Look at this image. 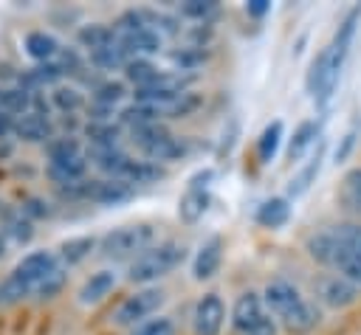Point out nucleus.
<instances>
[{"label":"nucleus","mask_w":361,"mask_h":335,"mask_svg":"<svg viewBox=\"0 0 361 335\" xmlns=\"http://www.w3.org/2000/svg\"><path fill=\"white\" fill-rule=\"evenodd\" d=\"M183 259H186V245L183 242H175V239L158 242V245L147 248L141 256H135L130 262L127 282H133V284H152V282L164 279L166 273H172Z\"/></svg>","instance_id":"obj_1"},{"label":"nucleus","mask_w":361,"mask_h":335,"mask_svg":"<svg viewBox=\"0 0 361 335\" xmlns=\"http://www.w3.org/2000/svg\"><path fill=\"white\" fill-rule=\"evenodd\" d=\"M344 59H347V51L330 42L310 62V70H307V93L316 99V104H327L330 101V96H333L336 84H338Z\"/></svg>","instance_id":"obj_2"},{"label":"nucleus","mask_w":361,"mask_h":335,"mask_svg":"<svg viewBox=\"0 0 361 335\" xmlns=\"http://www.w3.org/2000/svg\"><path fill=\"white\" fill-rule=\"evenodd\" d=\"M152 242H155V228L147 222H138V225H121L104 234L99 242V251L113 262H124V259L141 256L147 248H152Z\"/></svg>","instance_id":"obj_3"},{"label":"nucleus","mask_w":361,"mask_h":335,"mask_svg":"<svg viewBox=\"0 0 361 335\" xmlns=\"http://www.w3.org/2000/svg\"><path fill=\"white\" fill-rule=\"evenodd\" d=\"M164 298H166V293L161 287H141V290H135L133 296H127L116 307L113 324H118V327H138L164 304Z\"/></svg>","instance_id":"obj_4"},{"label":"nucleus","mask_w":361,"mask_h":335,"mask_svg":"<svg viewBox=\"0 0 361 335\" xmlns=\"http://www.w3.org/2000/svg\"><path fill=\"white\" fill-rule=\"evenodd\" d=\"M189 84V76L178 73V70H166V73H158L149 84L138 87L135 90V101L141 104H152V107H166L172 99H178Z\"/></svg>","instance_id":"obj_5"},{"label":"nucleus","mask_w":361,"mask_h":335,"mask_svg":"<svg viewBox=\"0 0 361 335\" xmlns=\"http://www.w3.org/2000/svg\"><path fill=\"white\" fill-rule=\"evenodd\" d=\"M313 293H316V298H319L322 304H327V307H333V310H344V307H350V304L358 301L361 287H355L353 282H347V279L338 276V273H327V276H319V279H316Z\"/></svg>","instance_id":"obj_6"},{"label":"nucleus","mask_w":361,"mask_h":335,"mask_svg":"<svg viewBox=\"0 0 361 335\" xmlns=\"http://www.w3.org/2000/svg\"><path fill=\"white\" fill-rule=\"evenodd\" d=\"M56 270H59V256L54 251H31V253H25L17 262V267H14L11 276H17L20 282H25L31 290H37Z\"/></svg>","instance_id":"obj_7"},{"label":"nucleus","mask_w":361,"mask_h":335,"mask_svg":"<svg viewBox=\"0 0 361 335\" xmlns=\"http://www.w3.org/2000/svg\"><path fill=\"white\" fill-rule=\"evenodd\" d=\"M226 321V304L217 293H203L192 312V329L195 335H220Z\"/></svg>","instance_id":"obj_8"},{"label":"nucleus","mask_w":361,"mask_h":335,"mask_svg":"<svg viewBox=\"0 0 361 335\" xmlns=\"http://www.w3.org/2000/svg\"><path fill=\"white\" fill-rule=\"evenodd\" d=\"M262 318H265V304H262V296L254 290L243 293L231 307V327L237 335H248Z\"/></svg>","instance_id":"obj_9"},{"label":"nucleus","mask_w":361,"mask_h":335,"mask_svg":"<svg viewBox=\"0 0 361 335\" xmlns=\"http://www.w3.org/2000/svg\"><path fill=\"white\" fill-rule=\"evenodd\" d=\"M305 301V296L299 293V287L296 284H290V282H285V279H274V282H268V287H265V293H262V304L276 315V318H282L285 312H290L296 304H302Z\"/></svg>","instance_id":"obj_10"},{"label":"nucleus","mask_w":361,"mask_h":335,"mask_svg":"<svg viewBox=\"0 0 361 335\" xmlns=\"http://www.w3.org/2000/svg\"><path fill=\"white\" fill-rule=\"evenodd\" d=\"M87 160L107 177H121V172L133 160V155L121 144L118 146H87Z\"/></svg>","instance_id":"obj_11"},{"label":"nucleus","mask_w":361,"mask_h":335,"mask_svg":"<svg viewBox=\"0 0 361 335\" xmlns=\"http://www.w3.org/2000/svg\"><path fill=\"white\" fill-rule=\"evenodd\" d=\"M14 135L28 141V144H48L54 138V124L48 115L25 113V115L14 118Z\"/></svg>","instance_id":"obj_12"},{"label":"nucleus","mask_w":361,"mask_h":335,"mask_svg":"<svg viewBox=\"0 0 361 335\" xmlns=\"http://www.w3.org/2000/svg\"><path fill=\"white\" fill-rule=\"evenodd\" d=\"M282 327L290 332V335H307L310 329H316L319 327V321H322V310L316 307V301H302V304H296L290 312H285L282 318Z\"/></svg>","instance_id":"obj_13"},{"label":"nucleus","mask_w":361,"mask_h":335,"mask_svg":"<svg viewBox=\"0 0 361 335\" xmlns=\"http://www.w3.org/2000/svg\"><path fill=\"white\" fill-rule=\"evenodd\" d=\"M220 262H223V239H220V236H212V239H206V242L200 245V251L195 253L192 276H195L197 282L212 279V276L217 273Z\"/></svg>","instance_id":"obj_14"},{"label":"nucleus","mask_w":361,"mask_h":335,"mask_svg":"<svg viewBox=\"0 0 361 335\" xmlns=\"http://www.w3.org/2000/svg\"><path fill=\"white\" fill-rule=\"evenodd\" d=\"M118 45L130 53V59L135 56H149V53H158L161 51V34L155 28H138L133 34H121L118 37Z\"/></svg>","instance_id":"obj_15"},{"label":"nucleus","mask_w":361,"mask_h":335,"mask_svg":"<svg viewBox=\"0 0 361 335\" xmlns=\"http://www.w3.org/2000/svg\"><path fill=\"white\" fill-rule=\"evenodd\" d=\"M133 197H135V186H130L127 180H118V177L96 180L93 203H99V206H121V203H127Z\"/></svg>","instance_id":"obj_16"},{"label":"nucleus","mask_w":361,"mask_h":335,"mask_svg":"<svg viewBox=\"0 0 361 335\" xmlns=\"http://www.w3.org/2000/svg\"><path fill=\"white\" fill-rule=\"evenodd\" d=\"M76 42H79L87 53H96V51H102V48L116 45V42H118V34H116V28H110V25H104V23H90V25H82V28L76 31Z\"/></svg>","instance_id":"obj_17"},{"label":"nucleus","mask_w":361,"mask_h":335,"mask_svg":"<svg viewBox=\"0 0 361 335\" xmlns=\"http://www.w3.org/2000/svg\"><path fill=\"white\" fill-rule=\"evenodd\" d=\"M209 208V186H186L180 203H178V217L183 222H197Z\"/></svg>","instance_id":"obj_18"},{"label":"nucleus","mask_w":361,"mask_h":335,"mask_svg":"<svg viewBox=\"0 0 361 335\" xmlns=\"http://www.w3.org/2000/svg\"><path fill=\"white\" fill-rule=\"evenodd\" d=\"M161 177H164V166L161 163L147 160V158H133L124 166V172H121L118 180H127L130 186H144V183H158Z\"/></svg>","instance_id":"obj_19"},{"label":"nucleus","mask_w":361,"mask_h":335,"mask_svg":"<svg viewBox=\"0 0 361 335\" xmlns=\"http://www.w3.org/2000/svg\"><path fill=\"white\" fill-rule=\"evenodd\" d=\"M116 273L113 270H99L93 273L82 287H79V304H99L104 296H110V290L116 287Z\"/></svg>","instance_id":"obj_20"},{"label":"nucleus","mask_w":361,"mask_h":335,"mask_svg":"<svg viewBox=\"0 0 361 335\" xmlns=\"http://www.w3.org/2000/svg\"><path fill=\"white\" fill-rule=\"evenodd\" d=\"M290 217V200L288 197H268L257 208V222L262 228H282Z\"/></svg>","instance_id":"obj_21"},{"label":"nucleus","mask_w":361,"mask_h":335,"mask_svg":"<svg viewBox=\"0 0 361 335\" xmlns=\"http://www.w3.org/2000/svg\"><path fill=\"white\" fill-rule=\"evenodd\" d=\"M161 118H164L161 107L141 104V101L127 104V107L118 113V124H121V127H130V129H135V127H147V124H155V121H161Z\"/></svg>","instance_id":"obj_22"},{"label":"nucleus","mask_w":361,"mask_h":335,"mask_svg":"<svg viewBox=\"0 0 361 335\" xmlns=\"http://www.w3.org/2000/svg\"><path fill=\"white\" fill-rule=\"evenodd\" d=\"M85 172H87V158H85V155H76V158H68V160H56V163L48 166V175H51L59 186L85 180Z\"/></svg>","instance_id":"obj_23"},{"label":"nucleus","mask_w":361,"mask_h":335,"mask_svg":"<svg viewBox=\"0 0 361 335\" xmlns=\"http://www.w3.org/2000/svg\"><path fill=\"white\" fill-rule=\"evenodd\" d=\"M85 135H87V144L90 146H118L121 124H116L113 118L110 121H87Z\"/></svg>","instance_id":"obj_24"},{"label":"nucleus","mask_w":361,"mask_h":335,"mask_svg":"<svg viewBox=\"0 0 361 335\" xmlns=\"http://www.w3.org/2000/svg\"><path fill=\"white\" fill-rule=\"evenodd\" d=\"M25 51H28V56H34L37 62H51V59L59 53V42H56L51 34H45V31H31V34L25 37Z\"/></svg>","instance_id":"obj_25"},{"label":"nucleus","mask_w":361,"mask_h":335,"mask_svg":"<svg viewBox=\"0 0 361 335\" xmlns=\"http://www.w3.org/2000/svg\"><path fill=\"white\" fill-rule=\"evenodd\" d=\"M127 96V87L124 82H116V79H102L93 90H90V104H99V107H110L116 110V104Z\"/></svg>","instance_id":"obj_26"},{"label":"nucleus","mask_w":361,"mask_h":335,"mask_svg":"<svg viewBox=\"0 0 361 335\" xmlns=\"http://www.w3.org/2000/svg\"><path fill=\"white\" fill-rule=\"evenodd\" d=\"M319 135V124L316 121H302L296 129H293V138L288 141V160H299L316 141Z\"/></svg>","instance_id":"obj_27"},{"label":"nucleus","mask_w":361,"mask_h":335,"mask_svg":"<svg viewBox=\"0 0 361 335\" xmlns=\"http://www.w3.org/2000/svg\"><path fill=\"white\" fill-rule=\"evenodd\" d=\"M124 79L130 82V84H135V90L138 87H144V84H149L161 70H158V65L155 62H149V59H144V56H135V59H130L124 68Z\"/></svg>","instance_id":"obj_28"},{"label":"nucleus","mask_w":361,"mask_h":335,"mask_svg":"<svg viewBox=\"0 0 361 335\" xmlns=\"http://www.w3.org/2000/svg\"><path fill=\"white\" fill-rule=\"evenodd\" d=\"M96 248V236H73V239H65L59 245V262L65 265H79L85 256H90V251Z\"/></svg>","instance_id":"obj_29"},{"label":"nucleus","mask_w":361,"mask_h":335,"mask_svg":"<svg viewBox=\"0 0 361 335\" xmlns=\"http://www.w3.org/2000/svg\"><path fill=\"white\" fill-rule=\"evenodd\" d=\"M330 267H333L338 276H344L347 282H353L355 287H361V253H353V251H347V248L341 245Z\"/></svg>","instance_id":"obj_30"},{"label":"nucleus","mask_w":361,"mask_h":335,"mask_svg":"<svg viewBox=\"0 0 361 335\" xmlns=\"http://www.w3.org/2000/svg\"><path fill=\"white\" fill-rule=\"evenodd\" d=\"M172 132L166 129V124L164 121H155V124H147V127H135V129H130V141L141 149V152H147V149H152L155 144H161L164 138H169Z\"/></svg>","instance_id":"obj_31"},{"label":"nucleus","mask_w":361,"mask_h":335,"mask_svg":"<svg viewBox=\"0 0 361 335\" xmlns=\"http://www.w3.org/2000/svg\"><path fill=\"white\" fill-rule=\"evenodd\" d=\"M322 155H324V144H319V149H316V155L307 160V166L288 183V197H299V194L307 191V186L313 183V177H316L319 169H322Z\"/></svg>","instance_id":"obj_32"},{"label":"nucleus","mask_w":361,"mask_h":335,"mask_svg":"<svg viewBox=\"0 0 361 335\" xmlns=\"http://www.w3.org/2000/svg\"><path fill=\"white\" fill-rule=\"evenodd\" d=\"M200 104H203V96H200V93L183 90L178 99H172L166 107H161V113H164L166 118H186V115H192L195 110H200Z\"/></svg>","instance_id":"obj_33"},{"label":"nucleus","mask_w":361,"mask_h":335,"mask_svg":"<svg viewBox=\"0 0 361 335\" xmlns=\"http://www.w3.org/2000/svg\"><path fill=\"white\" fill-rule=\"evenodd\" d=\"M279 144H282V121H271V124L262 129L259 141H257V155H259V160H262V163H271V160L276 158Z\"/></svg>","instance_id":"obj_34"},{"label":"nucleus","mask_w":361,"mask_h":335,"mask_svg":"<svg viewBox=\"0 0 361 335\" xmlns=\"http://www.w3.org/2000/svg\"><path fill=\"white\" fill-rule=\"evenodd\" d=\"M90 62L99 68V70H121L127 62H130V53L116 42L110 48H102L96 53H90Z\"/></svg>","instance_id":"obj_35"},{"label":"nucleus","mask_w":361,"mask_h":335,"mask_svg":"<svg viewBox=\"0 0 361 335\" xmlns=\"http://www.w3.org/2000/svg\"><path fill=\"white\" fill-rule=\"evenodd\" d=\"M31 99H34V93L23 90V87H3V113L25 115V113H31Z\"/></svg>","instance_id":"obj_36"},{"label":"nucleus","mask_w":361,"mask_h":335,"mask_svg":"<svg viewBox=\"0 0 361 335\" xmlns=\"http://www.w3.org/2000/svg\"><path fill=\"white\" fill-rule=\"evenodd\" d=\"M338 245H344L353 253H361V222H336L327 228Z\"/></svg>","instance_id":"obj_37"},{"label":"nucleus","mask_w":361,"mask_h":335,"mask_svg":"<svg viewBox=\"0 0 361 335\" xmlns=\"http://www.w3.org/2000/svg\"><path fill=\"white\" fill-rule=\"evenodd\" d=\"M169 59H172V65L178 68V73H180V70H195L197 65H203L206 51H203V45H186V48L172 51Z\"/></svg>","instance_id":"obj_38"},{"label":"nucleus","mask_w":361,"mask_h":335,"mask_svg":"<svg viewBox=\"0 0 361 335\" xmlns=\"http://www.w3.org/2000/svg\"><path fill=\"white\" fill-rule=\"evenodd\" d=\"M76 155H82V152H79V141L73 135H54L48 141V158H51V163L68 160V158H76Z\"/></svg>","instance_id":"obj_39"},{"label":"nucleus","mask_w":361,"mask_h":335,"mask_svg":"<svg viewBox=\"0 0 361 335\" xmlns=\"http://www.w3.org/2000/svg\"><path fill=\"white\" fill-rule=\"evenodd\" d=\"M51 104L56 107V110H62V113H73V110H79L82 104H85V96H82V90L79 87H56L54 93H51Z\"/></svg>","instance_id":"obj_40"},{"label":"nucleus","mask_w":361,"mask_h":335,"mask_svg":"<svg viewBox=\"0 0 361 335\" xmlns=\"http://www.w3.org/2000/svg\"><path fill=\"white\" fill-rule=\"evenodd\" d=\"M28 296H34V290H31L25 282H20L17 276H8V279L0 284V301H6V304H14V301L28 298Z\"/></svg>","instance_id":"obj_41"},{"label":"nucleus","mask_w":361,"mask_h":335,"mask_svg":"<svg viewBox=\"0 0 361 335\" xmlns=\"http://www.w3.org/2000/svg\"><path fill=\"white\" fill-rule=\"evenodd\" d=\"M130 335H175V324H172V318L158 315V318H147L144 324L133 327Z\"/></svg>","instance_id":"obj_42"},{"label":"nucleus","mask_w":361,"mask_h":335,"mask_svg":"<svg viewBox=\"0 0 361 335\" xmlns=\"http://www.w3.org/2000/svg\"><path fill=\"white\" fill-rule=\"evenodd\" d=\"M217 11V3L212 0H189V3H180V14L189 17V20H209L212 14Z\"/></svg>","instance_id":"obj_43"},{"label":"nucleus","mask_w":361,"mask_h":335,"mask_svg":"<svg viewBox=\"0 0 361 335\" xmlns=\"http://www.w3.org/2000/svg\"><path fill=\"white\" fill-rule=\"evenodd\" d=\"M344 197H347V203L353 208L361 211V166L358 169H350L344 175Z\"/></svg>","instance_id":"obj_44"},{"label":"nucleus","mask_w":361,"mask_h":335,"mask_svg":"<svg viewBox=\"0 0 361 335\" xmlns=\"http://www.w3.org/2000/svg\"><path fill=\"white\" fill-rule=\"evenodd\" d=\"M62 284H65V273H62V267H59L56 273H51V276L34 290V296H39V298H54V296L62 290Z\"/></svg>","instance_id":"obj_45"},{"label":"nucleus","mask_w":361,"mask_h":335,"mask_svg":"<svg viewBox=\"0 0 361 335\" xmlns=\"http://www.w3.org/2000/svg\"><path fill=\"white\" fill-rule=\"evenodd\" d=\"M6 231H8V234L14 236V242H20V245H23V242H28V239L34 236V225H31V220H28V217H25V220H23V217H20V220H11Z\"/></svg>","instance_id":"obj_46"},{"label":"nucleus","mask_w":361,"mask_h":335,"mask_svg":"<svg viewBox=\"0 0 361 335\" xmlns=\"http://www.w3.org/2000/svg\"><path fill=\"white\" fill-rule=\"evenodd\" d=\"M23 214L31 220V217H45V214H51V208H48V203H45V200H39V197H31V200H25V206H23Z\"/></svg>","instance_id":"obj_47"},{"label":"nucleus","mask_w":361,"mask_h":335,"mask_svg":"<svg viewBox=\"0 0 361 335\" xmlns=\"http://www.w3.org/2000/svg\"><path fill=\"white\" fill-rule=\"evenodd\" d=\"M248 335H276V321H274L271 315H265V318H262V321H259Z\"/></svg>","instance_id":"obj_48"},{"label":"nucleus","mask_w":361,"mask_h":335,"mask_svg":"<svg viewBox=\"0 0 361 335\" xmlns=\"http://www.w3.org/2000/svg\"><path fill=\"white\" fill-rule=\"evenodd\" d=\"M245 11H248L251 17H262V14L271 11V3H268V0H251V3H245Z\"/></svg>","instance_id":"obj_49"},{"label":"nucleus","mask_w":361,"mask_h":335,"mask_svg":"<svg viewBox=\"0 0 361 335\" xmlns=\"http://www.w3.org/2000/svg\"><path fill=\"white\" fill-rule=\"evenodd\" d=\"M353 141H355V132H347V135H344V144L336 149V160H344V158H347V152L353 149Z\"/></svg>","instance_id":"obj_50"},{"label":"nucleus","mask_w":361,"mask_h":335,"mask_svg":"<svg viewBox=\"0 0 361 335\" xmlns=\"http://www.w3.org/2000/svg\"><path fill=\"white\" fill-rule=\"evenodd\" d=\"M8 132H14V115L0 113V138H6Z\"/></svg>","instance_id":"obj_51"},{"label":"nucleus","mask_w":361,"mask_h":335,"mask_svg":"<svg viewBox=\"0 0 361 335\" xmlns=\"http://www.w3.org/2000/svg\"><path fill=\"white\" fill-rule=\"evenodd\" d=\"M3 253H6V239L0 236V259H3Z\"/></svg>","instance_id":"obj_52"},{"label":"nucleus","mask_w":361,"mask_h":335,"mask_svg":"<svg viewBox=\"0 0 361 335\" xmlns=\"http://www.w3.org/2000/svg\"><path fill=\"white\" fill-rule=\"evenodd\" d=\"M0 113H3V87H0Z\"/></svg>","instance_id":"obj_53"}]
</instances>
